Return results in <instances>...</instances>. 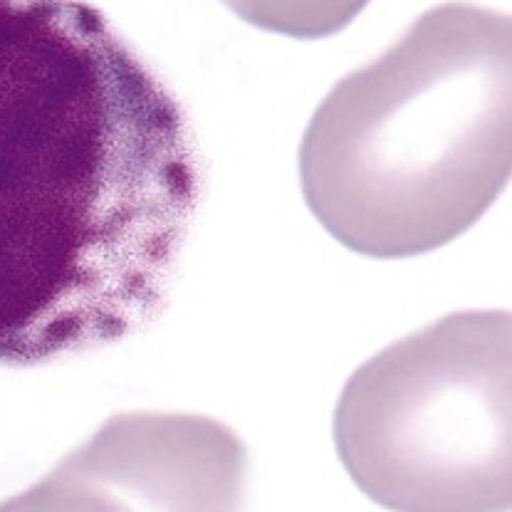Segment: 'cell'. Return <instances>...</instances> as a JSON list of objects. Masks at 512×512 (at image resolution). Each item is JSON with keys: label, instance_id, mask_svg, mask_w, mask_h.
<instances>
[{"label": "cell", "instance_id": "cell-3", "mask_svg": "<svg viewBox=\"0 0 512 512\" xmlns=\"http://www.w3.org/2000/svg\"><path fill=\"white\" fill-rule=\"evenodd\" d=\"M334 443L389 510L508 512L510 312H456L369 359L339 396Z\"/></svg>", "mask_w": 512, "mask_h": 512}, {"label": "cell", "instance_id": "cell-5", "mask_svg": "<svg viewBox=\"0 0 512 512\" xmlns=\"http://www.w3.org/2000/svg\"><path fill=\"white\" fill-rule=\"evenodd\" d=\"M245 23L297 40L329 38L347 28L369 0H221Z\"/></svg>", "mask_w": 512, "mask_h": 512}, {"label": "cell", "instance_id": "cell-2", "mask_svg": "<svg viewBox=\"0 0 512 512\" xmlns=\"http://www.w3.org/2000/svg\"><path fill=\"white\" fill-rule=\"evenodd\" d=\"M510 18L473 3L426 10L344 77L300 146L302 193L354 253H431L466 233L510 179Z\"/></svg>", "mask_w": 512, "mask_h": 512}, {"label": "cell", "instance_id": "cell-1", "mask_svg": "<svg viewBox=\"0 0 512 512\" xmlns=\"http://www.w3.org/2000/svg\"><path fill=\"white\" fill-rule=\"evenodd\" d=\"M203 191L169 87L85 0H0V364L134 337Z\"/></svg>", "mask_w": 512, "mask_h": 512}, {"label": "cell", "instance_id": "cell-4", "mask_svg": "<svg viewBox=\"0 0 512 512\" xmlns=\"http://www.w3.org/2000/svg\"><path fill=\"white\" fill-rule=\"evenodd\" d=\"M245 451L226 426L196 416H117L70 458L45 498L102 505L144 498L151 508H235Z\"/></svg>", "mask_w": 512, "mask_h": 512}]
</instances>
